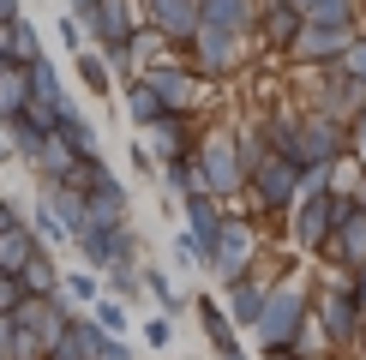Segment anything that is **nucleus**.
<instances>
[{
  "mask_svg": "<svg viewBox=\"0 0 366 360\" xmlns=\"http://www.w3.org/2000/svg\"><path fill=\"white\" fill-rule=\"evenodd\" d=\"M307 319H312V289L300 276H277L264 289V312H258V324L247 336L258 342V354H282V349H295V336H300Z\"/></svg>",
  "mask_w": 366,
  "mask_h": 360,
  "instance_id": "obj_1",
  "label": "nucleus"
},
{
  "mask_svg": "<svg viewBox=\"0 0 366 360\" xmlns=\"http://www.w3.org/2000/svg\"><path fill=\"white\" fill-rule=\"evenodd\" d=\"M312 324H318V336H325L330 360L355 354V342H360V330H366V312L355 306V289H348V270H330V276L312 289Z\"/></svg>",
  "mask_w": 366,
  "mask_h": 360,
  "instance_id": "obj_2",
  "label": "nucleus"
},
{
  "mask_svg": "<svg viewBox=\"0 0 366 360\" xmlns=\"http://www.w3.org/2000/svg\"><path fill=\"white\" fill-rule=\"evenodd\" d=\"M192 169H198V186L210 199H247V169H240V150H234V126H210L198 132L192 144Z\"/></svg>",
  "mask_w": 366,
  "mask_h": 360,
  "instance_id": "obj_3",
  "label": "nucleus"
},
{
  "mask_svg": "<svg viewBox=\"0 0 366 360\" xmlns=\"http://www.w3.org/2000/svg\"><path fill=\"white\" fill-rule=\"evenodd\" d=\"M24 222H30V234L42 240V246H72V234L84 229V192H72V186H49V180H36V204L24 210Z\"/></svg>",
  "mask_w": 366,
  "mask_h": 360,
  "instance_id": "obj_4",
  "label": "nucleus"
},
{
  "mask_svg": "<svg viewBox=\"0 0 366 360\" xmlns=\"http://www.w3.org/2000/svg\"><path fill=\"white\" fill-rule=\"evenodd\" d=\"M355 210V192H300L295 210H288V246L295 252H318L325 246V234L337 229V222Z\"/></svg>",
  "mask_w": 366,
  "mask_h": 360,
  "instance_id": "obj_5",
  "label": "nucleus"
},
{
  "mask_svg": "<svg viewBox=\"0 0 366 360\" xmlns=\"http://www.w3.org/2000/svg\"><path fill=\"white\" fill-rule=\"evenodd\" d=\"M72 252L84 259V270H114V264H139L144 259V240L132 222H84L79 234H72Z\"/></svg>",
  "mask_w": 366,
  "mask_h": 360,
  "instance_id": "obj_6",
  "label": "nucleus"
},
{
  "mask_svg": "<svg viewBox=\"0 0 366 360\" xmlns=\"http://www.w3.org/2000/svg\"><path fill=\"white\" fill-rule=\"evenodd\" d=\"M288 162H300V169H337V162H348V120L300 109V120H295V156Z\"/></svg>",
  "mask_w": 366,
  "mask_h": 360,
  "instance_id": "obj_7",
  "label": "nucleus"
},
{
  "mask_svg": "<svg viewBox=\"0 0 366 360\" xmlns=\"http://www.w3.org/2000/svg\"><path fill=\"white\" fill-rule=\"evenodd\" d=\"M247 199H252L258 216H288L295 199H300V162L264 150V156L252 162V174H247Z\"/></svg>",
  "mask_w": 366,
  "mask_h": 360,
  "instance_id": "obj_8",
  "label": "nucleus"
},
{
  "mask_svg": "<svg viewBox=\"0 0 366 360\" xmlns=\"http://www.w3.org/2000/svg\"><path fill=\"white\" fill-rule=\"evenodd\" d=\"M139 79H144V84L162 96V109H169V114H198V102H204V79H198L187 60H174V54L150 60Z\"/></svg>",
  "mask_w": 366,
  "mask_h": 360,
  "instance_id": "obj_9",
  "label": "nucleus"
},
{
  "mask_svg": "<svg viewBox=\"0 0 366 360\" xmlns=\"http://www.w3.org/2000/svg\"><path fill=\"white\" fill-rule=\"evenodd\" d=\"M6 319L19 324V336H24L30 349H36V360H42V354H49V342L60 336V330H66L72 306H66V300H60V294H24L19 306L6 312Z\"/></svg>",
  "mask_w": 366,
  "mask_h": 360,
  "instance_id": "obj_10",
  "label": "nucleus"
},
{
  "mask_svg": "<svg viewBox=\"0 0 366 360\" xmlns=\"http://www.w3.org/2000/svg\"><path fill=\"white\" fill-rule=\"evenodd\" d=\"M252 264H258V229L247 216H228L222 234H217V246H210V259H204V270L217 282H234V276H247Z\"/></svg>",
  "mask_w": 366,
  "mask_h": 360,
  "instance_id": "obj_11",
  "label": "nucleus"
},
{
  "mask_svg": "<svg viewBox=\"0 0 366 360\" xmlns=\"http://www.w3.org/2000/svg\"><path fill=\"white\" fill-rule=\"evenodd\" d=\"M240 54H247V42H240V36H222V30L198 24L192 42H187L174 60H187L198 79H228V72H240Z\"/></svg>",
  "mask_w": 366,
  "mask_h": 360,
  "instance_id": "obj_12",
  "label": "nucleus"
},
{
  "mask_svg": "<svg viewBox=\"0 0 366 360\" xmlns=\"http://www.w3.org/2000/svg\"><path fill=\"white\" fill-rule=\"evenodd\" d=\"M139 24L157 30L169 42V54H180L198 30V0H139Z\"/></svg>",
  "mask_w": 366,
  "mask_h": 360,
  "instance_id": "obj_13",
  "label": "nucleus"
},
{
  "mask_svg": "<svg viewBox=\"0 0 366 360\" xmlns=\"http://www.w3.org/2000/svg\"><path fill=\"white\" fill-rule=\"evenodd\" d=\"M312 259H325L330 270H355V264H366V210H360V204L325 234V246H318Z\"/></svg>",
  "mask_w": 366,
  "mask_h": 360,
  "instance_id": "obj_14",
  "label": "nucleus"
},
{
  "mask_svg": "<svg viewBox=\"0 0 366 360\" xmlns=\"http://www.w3.org/2000/svg\"><path fill=\"white\" fill-rule=\"evenodd\" d=\"M277 276H258V270H247V276H234V282H222V312H228V324L234 330H252L258 324V312H264V289Z\"/></svg>",
  "mask_w": 366,
  "mask_h": 360,
  "instance_id": "obj_15",
  "label": "nucleus"
},
{
  "mask_svg": "<svg viewBox=\"0 0 366 360\" xmlns=\"http://www.w3.org/2000/svg\"><path fill=\"white\" fill-rule=\"evenodd\" d=\"M144 150L157 156V169L162 162H180V156H192V144H198V126H192V114H162L150 132H139Z\"/></svg>",
  "mask_w": 366,
  "mask_h": 360,
  "instance_id": "obj_16",
  "label": "nucleus"
},
{
  "mask_svg": "<svg viewBox=\"0 0 366 360\" xmlns=\"http://www.w3.org/2000/svg\"><path fill=\"white\" fill-rule=\"evenodd\" d=\"M84 216L90 222H132V186L114 169L102 180H90V186H84Z\"/></svg>",
  "mask_w": 366,
  "mask_h": 360,
  "instance_id": "obj_17",
  "label": "nucleus"
},
{
  "mask_svg": "<svg viewBox=\"0 0 366 360\" xmlns=\"http://www.w3.org/2000/svg\"><path fill=\"white\" fill-rule=\"evenodd\" d=\"M348 42H355V30L300 24V36H295V49H288V60H295V66H330V60H342Z\"/></svg>",
  "mask_w": 366,
  "mask_h": 360,
  "instance_id": "obj_18",
  "label": "nucleus"
},
{
  "mask_svg": "<svg viewBox=\"0 0 366 360\" xmlns=\"http://www.w3.org/2000/svg\"><path fill=\"white\" fill-rule=\"evenodd\" d=\"M300 24H307V19H300V12L288 6V0H264V6H258L252 36L264 42L270 54H282V60H288V49H295V36H300Z\"/></svg>",
  "mask_w": 366,
  "mask_h": 360,
  "instance_id": "obj_19",
  "label": "nucleus"
},
{
  "mask_svg": "<svg viewBox=\"0 0 366 360\" xmlns=\"http://www.w3.org/2000/svg\"><path fill=\"white\" fill-rule=\"evenodd\" d=\"M258 6H264V0H198V24H210V30H222V36L247 42L252 24H258Z\"/></svg>",
  "mask_w": 366,
  "mask_h": 360,
  "instance_id": "obj_20",
  "label": "nucleus"
},
{
  "mask_svg": "<svg viewBox=\"0 0 366 360\" xmlns=\"http://www.w3.org/2000/svg\"><path fill=\"white\" fill-rule=\"evenodd\" d=\"M180 216H187V234L204 246V259H210V246H217V234L228 222V204L210 199V192H192V199H180Z\"/></svg>",
  "mask_w": 366,
  "mask_h": 360,
  "instance_id": "obj_21",
  "label": "nucleus"
},
{
  "mask_svg": "<svg viewBox=\"0 0 366 360\" xmlns=\"http://www.w3.org/2000/svg\"><path fill=\"white\" fill-rule=\"evenodd\" d=\"M102 342H109V336H102V330L90 324L84 312H72L66 330L49 342V354H42V360H97V354H102Z\"/></svg>",
  "mask_w": 366,
  "mask_h": 360,
  "instance_id": "obj_22",
  "label": "nucleus"
},
{
  "mask_svg": "<svg viewBox=\"0 0 366 360\" xmlns=\"http://www.w3.org/2000/svg\"><path fill=\"white\" fill-rule=\"evenodd\" d=\"M192 319H198V330H204V342L217 349V360H222L228 349H240V330L228 324V312H222L217 294H198V300H192Z\"/></svg>",
  "mask_w": 366,
  "mask_h": 360,
  "instance_id": "obj_23",
  "label": "nucleus"
},
{
  "mask_svg": "<svg viewBox=\"0 0 366 360\" xmlns=\"http://www.w3.org/2000/svg\"><path fill=\"white\" fill-rule=\"evenodd\" d=\"M120 109H127L132 132H150L162 114H169V109H162V96H157V90H150L144 79H120Z\"/></svg>",
  "mask_w": 366,
  "mask_h": 360,
  "instance_id": "obj_24",
  "label": "nucleus"
},
{
  "mask_svg": "<svg viewBox=\"0 0 366 360\" xmlns=\"http://www.w3.org/2000/svg\"><path fill=\"white\" fill-rule=\"evenodd\" d=\"M24 96L30 102H49V109H66V79H60V66L49 54L24 66Z\"/></svg>",
  "mask_w": 366,
  "mask_h": 360,
  "instance_id": "obj_25",
  "label": "nucleus"
},
{
  "mask_svg": "<svg viewBox=\"0 0 366 360\" xmlns=\"http://www.w3.org/2000/svg\"><path fill=\"white\" fill-rule=\"evenodd\" d=\"M0 54H6L12 66H30V60H42L49 49H42V36H36L30 19H12V24H0Z\"/></svg>",
  "mask_w": 366,
  "mask_h": 360,
  "instance_id": "obj_26",
  "label": "nucleus"
},
{
  "mask_svg": "<svg viewBox=\"0 0 366 360\" xmlns=\"http://www.w3.org/2000/svg\"><path fill=\"white\" fill-rule=\"evenodd\" d=\"M139 282H144V294L162 306V319H174V312H187V306H192V300L174 289V276H169L162 264H139Z\"/></svg>",
  "mask_w": 366,
  "mask_h": 360,
  "instance_id": "obj_27",
  "label": "nucleus"
},
{
  "mask_svg": "<svg viewBox=\"0 0 366 360\" xmlns=\"http://www.w3.org/2000/svg\"><path fill=\"white\" fill-rule=\"evenodd\" d=\"M36 252H42V240L30 234V222H19V229L0 234V270H6V276H19V270L36 259Z\"/></svg>",
  "mask_w": 366,
  "mask_h": 360,
  "instance_id": "obj_28",
  "label": "nucleus"
},
{
  "mask_svg": "<svg viewBox=\"0 0 366 360\" xmlns=\"http://www.w3.org/2000/svg\"><path fill=\"white\" fill-rule=\"evenodd\" d=\"M54 139L66 144L72 156H90V150H102V144H97V126H90V120H84L79 109H72V102L60 109V126H54Z\"/></svg>",
  "mask_w": 366,
  "mask_h": 360,
  "instance_id": "obj_29",
  "label": "nucleus"
},
{
  "mask_svg": "<svg viewBox=\"0 0 366 360\" xmlns=\"http://www.w3.org/2000/svg\"><path fill=\"white\" fill-rule=\"evenodd\" d=\"M72 72H79V84L90 90V96H114V72H109V60H102L97 49H79V54H72Z\"/></svg>",
  "mask_w": 366,
  "mask_h": 360,
  "instance_id": "obj_30",
  "label": "nucleus"
},
{
  "mask_svg": "<svg viewBox=\"0 0 366 360\" xmlns=\"http://www.w3.org/2000/svg\"><path fill=\"white\" fill-rule=\"evenodd\" d=\"M19 282H24V294H60V259H54L49 246H42L36 259L19 270Z\"/></svg>",
  "mask_w": 366,
  "mask_h": 360,
  "instance_id": "obj_31",
  "label": "nucleus"
},
{
  "mask_svg": "<svg viewBox=\"0 0 366 360\" xmlns=\"http://www.w3.org/2000/svg\"><path fill=\"white\" fill-rule=\"evenodd\" d=\"M84 319L97 324L102 336H127V324H132V306H120L114 294H97V300L84 306Z\"/></svg>",
  "mask_w": 366,
  "mask_h": 360,
  "instance_id": "obj_32",
  "label": "nucleus"
},
{
  "mask_svg": "<svg viewBox=\"0 0 366 360\" xmlns=\"http://www.w3.org/2000/svg\"><path fill=\"white\" fill-rule=\"evenodd\" d=\"M97 294H102V276H97V270H60V300H66L72 312H84Z\"/></svg>",
  "mask_w": 366,
  "mask_h": 360,
  "instance_id": "obj_33",
  "label": "nucleus"
},
{
  "mask_svg": "<svg viewBox=\"0 0 366 360\" xmlns=\"http://www.w3.org/2000/svg\"><path fill=\"white\" fill-rule=\"evenodd\" d=\"M157 180H162V192L180 204V199H192V192H204L198 186V169H192V156H180V162H162L157 169Z\"/></svg>",
  "mask_w": 366,
  "mask_h": 360,
  "instance_id": "obj_34",
  "label": "nucleus"
},
{
  "mask_svg": "<svg viewBox=\"0 0 366 360\" xmlns=\"http://www.w3.org/2000/svg\"><path fill=\"white\" fill-rule=\"evenodd\" d=\"M139 264H144V259H139ZM139 264H114V270H102V294H114L120 306H132V300H144Z\"/></svg>",
  "mask_w": 366,
  "mask_h": 360,
  "instance_id": "obj_35",
  "label": "nucleus"
},
{
  "mask_svg": "<svg viewBox=\"0 0 366 360\" xmlns=\"http://www.w3.org/2000/svg\"><path fill=\"white\" fill-rule=\"evenodd\" d=\"M337 66H342V79H355V84L366 90V24L355 30V42L342 49V60H337Z\"/></svg>",
  "mask_w": 366,
  "mask_h": 360,
  "instance_id": "obj_36",
  "label": "nucleus"
},
{
  "mask_svg": "<svg viewBox=\"0 0 366 360\" xmlns=\"http://www.w3.org/2000/svg\"><path fill=\"white\" fill-rule=\"evenodd\" d=\"M348 162L366 169V96H360V109L348 114Z\"/></svg>",
  "mask_w": 366,
  "mask_h": 360,
  "instance_id": "obj_37",
  "label": "nucleus"
},
{
  "mask_svg": "<svg viewBox=\"0 0 366 360\" xmlns=\"http://www.w3.org/2000/svg\"><path fill=\"white\" fill-rule=\"evenodd\" d=\"M54 36H60V49H66V54L90 49V42H84V19H79V12H60V19H54Z\"/></svg>",
  "mask_w": 366,
  "mask_h": 360,
  "instance_id": "obj_38",
  "label": "nucleus"
},
{
  "mask_svg": "<svg viewBox=\"0 0 366 360\" xmlns=\"http://www.w3.org/2000/svg\"><path fill=\"white\" fill-rule=\"evenodd\" d=\"M0 360H36V349L19 336V324H12V319H0Z\"/></svg>",
  "mask_w": 366,
  "mask_h": 360,
  "instance_id": "obj_39",
  "label": "nucleus"
},
{
  "mask_svg": "<svg viewBox=\"0 0 366 360\" xmlns=\"http://www.w3.org/2000/svg\"><path fill=\"white\" fill-rule=\"evenodd\" d=\"M169 252H174V264H180V270H204V246H198L187 229L174 234V246H169Z\"/></svg>",
  "mask_w": 366,
  "mask_h": 360,
  "instance_id": "obj_40",
  "label": "nucleus"
},
{
  "mask_svg": "<svg viewBox=\"0 0 366 360\" xmlns=\"http://www.w3.org/2000/svg\"><path fill=\"white\" fill-rule=\"evenodd\" d=\"M169 342H174V319H162V312L144 319V349H169Z\"/></svg>",
  "mask_w": 366,
  "mask_h": 360,
  "instance_id": "obj_41",
  "label": "nucleus"
},
{
  "mask_svg": "<svg viewBox=\"0 0 366 360\" xmlns=\"http://www.w3.org/2000/svg\"><path fill=\"white\" fill-rule=\"evenodd\" d=\"M127 162H132V174L157 180V156H150V150H144V139H132V144H127Z\"/></svg>",
  "mask_w": 366,
  "mask_h": 360,
  "instance_id": "obj_42",
  "label": "nucleus"
},
{
  "mask_svg": "<svg viewBox=\"0 0 366 360\" xmlns=\"http://www.w3.org/2000/svg\"><path fill=\"white\" fill-rule=\"evenodd\" d=\"M19 300H24V282H19V276H6V270H0V319H6V312L19 306Z\"/></svg>",
  "mask_w": 366,
  "mask_h": 360,
  "instance_id": "obj_43",
  "label": "nucleus"
},
{
  "mask_svg": "<svg viewBox=\"0 0 366 360\" xmlns=\"http://www.w3.org/2000/svg\"><path fill=\"white\" fill-rule=\"evenodd\" d=\"M97 360H132V342L127 336H109V342H102V354Z\"/></svg>",
  "mask_w": 366,
  "mask_h": 360,
  "instance_id": "obj_44",
  "label": "nucleus"
},
{
  "mask_svg": "<svg viewBox=\"0 0 366 360\" xmlns=\"http://www.w3.org/2000/svg\"><path fill=\"white\" fill-rule=\"evenodd\" d=\"M19 222H24V210H19V199H0V234H6V229H19Z\"/></svg>",
  "mask_w": 366,
  "mask_h": 360,
  "instance_id": "obj_45",
  "label": "nucleus"
},
{
  "mask_svg": "<svg viewBox=\"0 0 366 360\" xmlns=\"http://www.w3.org/2000/svg\"><path fill=\"white\" fill-rule=\"evenodd\" d=\"M348 289H355V306L366 312V264H355V270H348Z\"/></svg>",
  "mask_w": 366,
  "mask_h": 360,
  "instance_id": "obj_46",
  "label": "nucleus"
},
{
  "mask_svg": "<svg viewBox=\"0 0 366 360\" xmlns=\"http://www.w3.org/2000/svg\"><path fill=\"white\" fill-rule=\"evenodd\" d=\"M12 19H24V0H0V24H12Z\"/></svg>",
  "mask_w": 366,
  "mask_h": 360,
  "instance_id": "obj_47",
  "label": "nucleus"
},
{
  "mask_svg": "<svg viewBox=\"0 0 366 360\" xmlns=\"http://www.w3.org/2000/svg\"><path fill=\"white\" fill-rule=\"evenodd\" d=\"M60 6H66V12H90V6H97V0H60Z\"/></svg>",
  "mask_w": 366,
  "mask_h": 360,
  "instance_id": "obj_48",
  "label": "nucleus"
},
{
  "mask_svg": "<svg viewBox=\"0 0 366 360\" xmlns=\"http://www.w3.org/2000/svg\"><path fill=\"white\" fill-rule=\"evenodd\" d=\"M355 204H360V210H366V174H360V180H355Z\"/></svg>",
  "mask_w": 366,
  "mask_h": 360,
  "instance_id": "obj_49",
  "label": "nucleus"
},
{
  "mask_svg": "<svg viewBox=\"0 0 366 360\" xmlns=\"http://www.w3.org/2000/svg\"><path fill=\"white\" fill-rule=\"evenodd\" d=\"M222 360H252V354H247V349H228V354H222Z\"/></svg>",
  "mask_w": 366,
  "mask_h": 360,
  "instance_id": "obj_50",
  "label": "nucleus"
},
{
  "mask_svg": "<svg viewBox=\"0 0 366 360\" xmlns=\"http://www.w3.org/2000/svg\"><path fill=\"white\" fill-rule=\"evenodd\" d=\"M355 360H366V330H360V342H355Z\"/></svg>",
  "mask_w": 366,
  "mask_h": 360,
  "instance_id": "obj_51",
  "label": "nucleus"
},
{
  "mask_svg": "<svg viewBox=\"0 0 366 360\" xmlns=\"http://www.w3.org/2000/svg\"><path fill=\"white\" fill-rule=\"evenodd\" d=\"M6 162H12V150H6V139H0V169H6Z\"/></svg>",
  "mask_w": 366,
  "mask_h": 360,
  "instance_id": "obj_52",
  "label": "nucleus"
},
{
  "mask_svg": "<svg viewBox=\"0 0 366 360\" xmlns=\"http://www.w3.org/2000/svg\"><path fill=\"white\" fill-rule=\"evenodd\" d=\"M264 360H295V354H288V349H282V354H264Z\"/></svg>",
  "mask_w": 366,
  "mask_h": 360,
  "instance_id": "obj_53",
  "label": "nucleus"
}]
</instances>
